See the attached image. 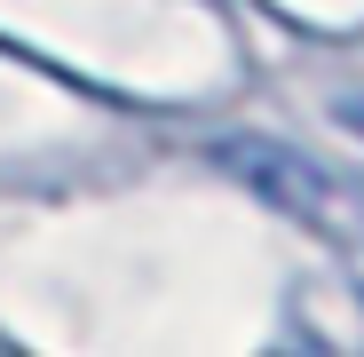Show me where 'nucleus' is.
Here are the masks:
<instances>
[{
	"mask_svg": "<svg viewBox=\"0 0 364 357\" xmlns=\"http://www.w3.org/2000/svg\"><path fill=\"white\" fill-rule=\"evenodd\" d=\"M222 167L237 175V183H254V199H269L277 214H301V222H325L333 199H341V183H333L317 159H301L285 143H262V135L222 143Z\"/></svg>",
	"mask_w": 364,
	"mask_h": 357,
	"instance_id": "1",
	"label": "nucleus"
},
{
	"mask_svg": "<svg viewBox=\"0 0 364 357\" xmlns=\"http://www.w3.org/2000/svg\"><path fill=\"white\" fill-rule=\"evenodd\" d=\"M333 119H341V128L364 143V88H348V95H333Z\"/></svg>",
	"mask_w": 364,
	"mask_h": 357,
	"instance_id": "2",
	"label": "nucleus"
}]
</instances>
